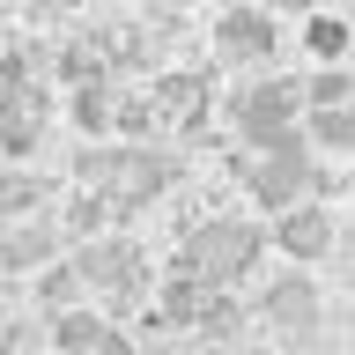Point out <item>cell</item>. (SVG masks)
<instances>
[{
	"mask_svg": "<svg viewBox=\"0 0 355 355\" xmlns=\"http://www.w3.org/2000/svg\"><path fill=\"white\" fill-rule=\"evenodd\" d=\"M252 259H259V230H252V222L215 215V222H193V230H185L178 282H200V288H222V296H230V282H237Z\"/></svg>",
	"mask_w": 355,
	"mask_h": 355,
	"instance_id": "1",
	"label": "cell"
},
{
	"mask_svg": "<svg viewBox=\"0 0 355 355\" xmlns=\"http://www.w3.org/2000/svg\"><path fill=\"white\" fill-rule=\"evenodd\" d=\"M244 185H252V200L259 207H274V222L296 215L311 193V141H288V148H266L244 163Z\"/></svg>",
	"mask_w": 355,
	"mask_h": 355,
	"instance_id": "2",
	"label": "cell"
},
{
	"mask_svg": "<svg viewBox=\"0 0 355 355\" xmlns=\"http://www.w3.org/2000/svg\"><path fill=\"white\" fill-rule=\"evenodd\" d=\"M274 244H282L296 266H311V259H326L333 244H340V230H333V215H326V207H311V200H304L296 215H282V222H274Z\"/></svg>",
	"mask_w": 355,
	"mask_h": 355,
	"instance_id": "3",
	"label": "cell"
},
{
	"mask_svg": "<svg viewBox=\"0 0 355 355\" xmlns=\"http://www.w3.org/2000/svg\"><path fill=\"white\" fill-rule=\"evenodd\" d=\"M266 326L282 333H311L318 326V288H311V274H282V282H266Z\"/></svg>",
	"mask_w": 355,
	"mask_h": 355,
	"instance_id": "4",
	"label": "cell"
},
{
	"mask_svg": "<svg viewBox=\"0 0 355 355\" xmlns=\"http://www.w3.org/2000/svg\"><path fill=\"white\" fill-rule=\"evenodd\" d=\"M274 37H282V30H274V15H266V8H230V15L215 22V44L230 52V60H266V52H274Z\"/></svg>",
	"mask_w": 355,
	"mask_h": 355,
	"instance_id": "5",
	"label": "cell"
},
{
	"mask_svg": "<svg viewBox=\"0 0 355 355\" xmlns=\"http://www.w3.org/2000/svg\"><path fill=\"white\" fill-rule=\"evenodd\" d=\"M82 282H96V288H141V259H133V244H119V237H96V244H82Z\"/></svg>",
	"mask_w": 355,
	"mask_h": 355,
	"instance_id": "6",
	"label": "cell"
},
{
	"mask_svg": "<svg viewBox=\"0 0 355 355\" xmlns=\"http://www.w3.org/2000/svg\"><path fill=\"white\" fill-rule=\"evenodd\" d=\"M8 274H52V230L44 222H8Z\"/></svg>",
	"mask_w": 355,
	"mask_h": 355,
	"instance_id": "7",
	"label": "cell"
},
{
	"mask_svg": "<svg viewBox=\"0 0 355 355\" xmlns=\"http://www.w3.org/2000/svg\"><path fill=\"white\" fill-rule=\"evenodd\" d=\"M163 178H171V163L148 148H126V178H119V207H141V200L163 193Z\"/></svg>",
	"mask_w": 355,
	"mask_h": 355,
	"instance_id": "8",
	"label": "cell"
},
{
	"mask_svg": "<svg viewBox=\"0 0 355 355\" xmlns=\"http://www.w3.org/2000/svg\"><path fill=\"white\" fill-rule=\"evenodd\" d=\"M304 52H311L318 67H340V60L355 52V22H340V15H311V22H304Z\"/></svg>",
	"mask_w": 355,
	"mask_h": 355,
	"instance_id": "9",
	"label": "cell"
},
{
	"mask_svg": "<svg viewBox=\"0 0 355 355\" xmlns=\"http://www.w3.org/2000/svg\"><path fill=\"white\" fill-rule=\"evenodd\" d=\"M348 96H355V74H348V67H311V74H304V104L311 111H340Z\"/></svg>",
	"mask_w": 355,
	"mask_h": 355,
	"instance_id": "10",
	"label": "cell"
},
{
	"mask_svg": "<svg viewBox=\"0 0 355 355\" xmlns=\"http://www.w3.org/2000/svg\"><path fill=\"white\" fill-rule=\"evenodd\" d=\"M52 340H60V355H96V348L111 340V326L96 318V311H74V318H60V326H52Z\"/></svg>",
	"mask_w": 355,
	"mask_h": 355,
	"instance_id": "11",
	"label": "cell"
},
{
	"mask_svg": "<svg viewBox=\"0 0 355 355\" xmlns=\"http://www.w3.org/2000/svg\"><path fill=\"white\" fill-rule=\"evenodd\" d=\"M311 141H318V148H355V104L311 111Z\"/></svg>",
	"mask_w": 355,
	"mask_h": 355,
	"instance_id": "12",
	"label": "cell"
},
{
	"mask_svg": "<svg viewBox=\"0 0 355 355\" xmlns=\"http://www.w3.org/2000/svg\"><path fill=\"white\" fill-rule=\"evenodd\" d=\"M37 200H44V185H37L30 171L8 178V222H30V215H37Z\"/></svg>",
	"mask_w": 355,
	"mask_h": 355,
	"instance_id": "13",
	"label": "cell"
},
{
	"mask_svg": "<svg viewBox=\"0 0 355 355\" xmlns=\"http://www.w3.org/2000/svg\"><path fill=\"white\" fill-rule=\"evenodd\" d=\"M104 119H111V96H104V89H82V96H74V126L104 133Z\"/></svg>",
	"mask_w": 355,
	"mask_h": 355,
	"instance_id": "14",
	"label": "cell"
},
{
	"mask_svg": "<svg viewBox=\"0 0 355 355\" xmlns=\"http://www.w3.org/2000/svg\"><path fill=\"white\" fill-rule=\"evenodd\" d=\"M200 326L215 333V340H230V333H237V296H207V318H200Z\"/></svg>",
	"mask_w": 355,
	"mask_h": 355,
	"instance_id": "15",
	"label": "cell"
},
{
	"mask_svg": "<svg viewBox=\"0 0 355 355\" xmlns=\"http://www.w3.org/2000/svg\"><path fill=\"white\" fill-rule=\"evenodd\" d=\"M37 288H44V304H60V296H74V288H82V266H74V259H67V266H52Z\"/></svg>",
	"mask_w": 355,
	"mask_h": 355,
	"instance_id": "16",
	"label": "cell"
},
{
	"mask_svg": "<svg viewBox=\"0 0 355 355\" xmlns=\"http://www.w3.org/2000/svg\"><path fill=\"white\" fill-rule=\"evenodd\" d=\"M96 222H104V200H67V230H82V237H89V230H96Z\"/></svg>",
	"mask_w": 355,
	"mask_h": 355,
	"instance_id": "17",
	"label": "cell"
},
{
	"mask_svg": "<svg viewBox=\"0 0 355 355\" xmlns=\"http://www.w3.org/2000/svg\"><path fill=\"white\" fill-rule=\"evenodd\" d=\"M96 355H133V340H126V333H111V340H104Z\"/></svg>",
	"mask_w": 355,
	"mask_h": 355,
	"instance_id": "18",
	"label": "cell"
},
{
	"mask_svg": "<svg viewBox=\"0 0 355 355\" xmlns=\"http://www.w3.org/2000/svg\"><path fill=\"white\" fill-rule=\"evenodd\" d=\"M155 355H171V348H155Z\"/></svg>",
	"mask_w": 355,
	"mask_h": 355,
	"instance_id": "19",
	"label": "cell"
},
{
	"mask_svg": "<svg viewBox=\"0 0 355 355\" xmlns=\"http://www.w3.org/2000/svg\"><path fill=\"white\" fill-rule=\"evenodd\" d=\"M230 355H237V348H230Z\"/></svg>",
	"mask_w": 355,
	"mask_h": 355,
	"instance_id": "20",
	"label": "cell"
}]
</instances>
